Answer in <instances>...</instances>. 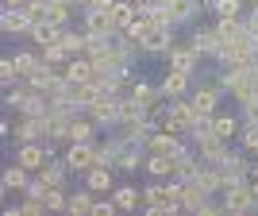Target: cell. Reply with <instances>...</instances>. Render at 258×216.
Here are the masks:
<instances>
[{"label":"cell","instance_id":"obj_9","mask_svg":"<svg viewBox=\"0 0 258 216\" xmlns=\"http://www.w3.org/2000/svg\"><path fill=\"white\" fill-rule=\"evenodd\" d=\"M81 27H85L89 35H97V39H112V35H119L116 20H112V12L108 8H85L81 12Z\"/></svg>","mask_w":258,"mask_h":216},{"label":"cell","instance_id":"obj_18","mask_svg":"<svg viewBox=\"0 0 258 216\" xmlns=\"http://www.w3.org/2000/svg\"><path fill=\"white\" fill-rule=\"evenodd\" d=\"M0 31L8 35V39H23V35H31V20H27V12H23V8H4V16H0Z\"/></svg>","mask_w":258,"mask_h":216},{"label":"cell","instance_id":"obj_19","mask_svg":"<svg viewBox=\"0 0 258 216\" xmlns=\"http://www.w3.org/2000/svg\"><path fill=\"white\" fill-rule=\"evenodd\" d=\"M208 197H216V193H208L197 178H185V182H181V205H185V212H201Z\"/></svg>","mask_w":258,"mask_h":216},{"label":"cell","instance_id":"obj_23","mask_svg":"<svg viewBox=\"0 0 258 216\" xmlns=\"http://www.w3.org/2000/svg\"><path fill=\"white\" fill-rule=\"evenodd\" d=\"M27 182H31V170H23L20 162H12L8 170L0 174V197H4V193H23Z\"/></svg>","mask_w":258,"mask_h":216},{"label":"cell","instance_id":"obj_36","mask_svg":"<svg viewBox=\"0 0 258 216\" xmlns=\"http://www.w3.org/2000/svg\"><path fill=\"white\" fill-rule=\"evenodd\" d=\"M43 212H50L43 197H31V193H23V201H20V216H43Z\"/></svg>","mask_w":258,"mask_h":216},{"label":"cell","instance_id":"obj_1","mask_svg":"<svg viewBox=\"0 0 258 216\" xmlns=\"http://www.w3.org/2000/svg\"><path fill=\"white\" fill-rule=\"evenodd\" d=\"M143 208H147V216L185 212V205H181V178H166V182L143 185Z\"/></svg>","mask_w":258,"mask_h":216},{"label":"cell","instance_id":"obj_39","mask_svg":"<svg viewBox=\"0 0 258 216\" xmlns=\"http://www.w3.org/2000/svg\"><path fill=\"white\" fill-rule=\"evenodd\" d=\"M27 0H4V8H23Z\"/></svg>","mask_w":258,"mask_h":216},{"label":"cell","instance_id":"obj_33","mask_svg":"<svg viewBox=\"0 0 258 216\" xmlns=\"http://www.w3.org/2000/svg\"><path fill=\"white\" fill-rule=\"evenodd\" d=\"M23 12H27L31 27H35V23H46V20H50V0H27V4H23Z\"/></svg>","mask_w":258,"mask_h":216},{"label":"cell","instance_id":"obj_16","mask_svg":"<svg viewBox=\"0 0 258 216\" xmlns=\"http://www.w3.org/2000/svg\"><path fill=\"white\" fill-rule=\"evenodd\" d=\"M100 139V124L89 112H77L70 120V143H97Z\"/></svg>","mask_w":258,"mask_h":216},{"label":"cell","instance_id":"obj_5","mask_svg":"<svg viewBox=\"0 0 258 216\" xmlns=\"http://www.w3.org/2000/svg\"><path fill=\"white\" fill-rule=\"evenodd\" d=\"M220 197H224V208H227V212H235V216L258 212V193L250 189V182H235V185H227Z\"/></svg>","mask_w":258,"mask_h":216},{"label":"cell","instance_id":"obj_29","mask_svg":"<svg viewBox=\"0 0 258 216\" xmlns=\"http://www.w3.org/2000/svg\"><path fill=\"white\" fill-rule=\"evenodd\" d=\"M93 205H97V193L81 185L77 193H70V208H66V212H74V216H89V212H93Z\"/></svg>","mask_w":258,"mask_h":216},{"label":"cell","instance_id":"obj_40","mask_svg":"<svg viewBox=\"0 0 258 216\" xmlns=\"http://www.w3.org/2000/svg\"><path fill=\"white\" fill-rule=\"evenodd\" d=\"M247 182H250V189H254V193H258V174H250Z\"/></svg>","mask_w":258,"mask_h":216},{"label":"cell","instance_id":"obj_12","mask_svg":"<svg viewBox=\"0 0 258 216\" xmlns=\"http://www.w3.org/2000/svg\"><path fill=\"white\" fill-rule=\"evenodd\" d=\"M250 166H254V154H247V151H231L224 162H220V170H224V182H227V185L247 182V178H250Z\"/></svg>","mask_w":258,"mask_h":216},{"label":"cell","instance_id":"obj_28","mask_svg":"<svg viewBox=\"0 0 258 216\" xmlns=\"http://www.w3.org/2000/svg\"><path fill=\"white\" fill-rule=\"evenodd\" d=\"M70 81H85V85H93V81H97V66L89 62L85 54L70 58Z\"/></svg>","mask_w":258,"mask_h":216},{"label":"cell","instance_id":"obj_11","mask_svg":"<svg viewBox=\"0 0 258 216\" xmlns=\"http://www.w3.org/2000/svg\"><path fill=\"white\" fill-rule=\"evenodd\" d=\"M12 158L20 162L23 170H31V174H39L46 166V158H50V151H46V143L43 139H35V143H16V154Z\"/></svg>","mask_w":258,"mask_h":216},{"label":"cell","instance_id":"obj_25","mask_svg":"<svg viewBox=\"0 0 258 216\" xmlns=\"http://www.w3.org/2000/svg\"><path fill=\"white\" fill-rule=\"evenodd\" d=\"M27 39H31V46H39V50H43V46L62 43V27H58V23H50V20H46V23H35Z\"/></svg>","mask_w":258,"mask_h":216},{"label":"cell","instance_id":"obj_24","mask_svg":"<svg viewBox=\"0 0 258 216\" xmlns=\"http://www.w3.org/2000/svg\"><path fill=\"white\" fill-rule=\"evenodd\" d=\"M143 174H147L151 182H166V178H173V158H170V154H151V151H147Z\"/></svg>","mask_w":258,"mask_h":216},{"label":"cell","instance_id":"obj_8","mask_svg":"<svg viewBox=\"0 0 258 216\" xmlns=\"http://www.w3.org/2000/svg\"><path fill=\"white\" fill-rule=\"evenodd\" d=\"M189 43L201 50V58L205 62H216L220 58V35H216V23H193V31H189Z\"/></svg>","mask_w":258,"mask_h":216},{"label":"cell","instance_id":"obj_6","mask_svg":"<svg viewBox=\"0 0 258 216\" xmlns=\"http://www.w3.org/2000/svg\"><path fill=\"white\" fill-rule=\"evenodd\" d=\"M189 143H193V151L201 154V162H216V166H220V162L231 154V143L220 139L216 131H201V135H189Z\"/></svg>","mask_w":258,"mask_h":216},{"label":"cell","instance_id":"obj_17","mask_svg":"<svg viewBox=\"0 0 258 216\" xmlns=\"http://www.w3.org/2000/svg\"><path fill=\"white\" fill-rule=\"evenodd\" d=\"M189 93H193V74L166 70V77H162V97H166V100H177V97H189Z\"/></svg>","mask_w":258,"mask_h":216},{"label":"cell","instance_id":"obj_26","mask_svg":"<svg viewBox=\"0 0 258 216\" xmlns=\"http://www.w3.org/2000/svg\"><path fill=\"white\" fill-rule=\"evenodd\" d=\"M62 46L70 50V58H77V54H85V46H89V31L85 27H62Z\"/></svg>","mask_w":258,"mask_h":216},{"label":"cell","instance_id":"obj_2","mask_svg":"<svg viewBox=\"0 0 258 216\" xmlns=\"http://www.w3.org/2000/svg\"><path fill=\"white\" fill-rule=\"evenodd\" d=\"M258 58V43L254 35H243V39H235V43H224L220 46V70H235V66H250Z\"/></svg>","mask_w":258,"mask_h":216},{"label":"cell","instance_id":"obj_14","mask_svg":"<svg viewBox=\"0 0 258 216\" xmlns=\"http://www.w3.org/2000/svg\"><path fill=\"white\" fill-rule=\"evenodd\" d=\"M62 158L74 174H85L89 166H97V147H93V143H66Z\"/></svg>","mask_w":258,"mask_h":216},{"label":"cell","instance_id":"obj_27","mask_svg":"<svg viewBox=\"0 0 258 216\" xmlns=\"http://www.w3.org/2000/svg\"><path fill=\"white\" fill-rule=\"evenodd\" d=\"M77 16H81V8H77L74 0H50V23H58V27H70Z\"/></svg>","mask_w":258,"mask_h":216},{"label":"cell","instance_id":"obj_4","mask_svg":"<svg viewBox=\"0 0 258 216\" xmlns=\"http://www.w3.org/2000/svg\"><path fill=\"white\" fill-rule=\"evenodd\" d=\"M147 151H151V154H170V158H177V154L193 151V143H189V135H177V131L154 128L151 135H147Z\"/></svg>","mask_w":258,"mask_h":216},{"label":"cell","instance_id":"obj_15","mask_svg":"<svg viewBox=\"0 0 258 216\" xmlns=\"http://www.w3.org/2000/svg\"><path fill=\"white\" fill-rule=\"evenodd\" d=\"M173 43H177V27H151L143 35V54H170Z\"/></svg>","mask_w":258,"mask_h":216},{"label":"cell","instance_id":"obj_35","mask_svg":"<svg viewBox=\"0 0 258 216\" xmlns=\"http://www.w3.org/2000/svg\"><path fill=\"white\" fill-rule=\"evenodd\" d=\"M239 147L247 154H258V124H247L243 120V131H239Z\"/></svg>","mask_w":258,"mask_h":216},{"label":"cell","instance_id":"obj_37","mask_svg":"<svg viewBox=\"0 0 258 216\" xmlns=\"http://www.w3.org/2000/svg\"><path fill=\"white\" fill-rule=\"evenodd\" d=\"M119 205L112 201V197H97V205H93V216H116Z\"/></svg>","mask_w":258,"mask_h":216},{"label":"cell","instance_id":"obj_31","mask_svg":"<svg viewBox=\"0 0 258 216\" xmlns=\"http://www.w3.org/2000/svg\"><path fill=\"white\" fill-rule=\"evenodd\" d=\"M43 201H46L50 212H66V208H70V193H66V185H50Z\"/></svg>","mask_w":258,"mask_h":216},{"label":"cell","instance_id":"obj_32","mask_svg":"<svg viewBox=\"0 0 258 216\" xmlns=\"http://www.w3.org/2000/svg\"><path fill=\"white\" fill-rule=\"evenodd\" d=\"M243 8H247V0H216L212 20H231V16H243Z\"/></svg>","mask_w":258,"mask_h":216},{"label":"cell","instance_id":"obj_10","mask_svg":"<svg viewBox=\"0 0 258 216\" xmlns=\"http://www.w3.org/2000/svg\"><path fill=\"white\" fill-rule=\"evenodd\" d=\"M201 62H205V58H201V50H197L193 43H173L170 54H166V66H170V70H181V74H193V77H197V66Z\"/></svg>","mask_w":258,"mask_h":216},{"label":"cell","instance_id":"obj_30","mask_svg":"<svg viewBox=\"0 0 258 216\" xmlns=\"http://www.w3.org/2000/svg\"><path fill=\"white\" fill-rule=\"evenodd\" d=\"M139 16V0H116L112 4V20H116L119 31H127V23Z\"/></svg>","mask_w":258,"mask_h":216},{"label":"cell","instance_id":"obj_22","mask_svg":"<svg viewBox=\"0 0 258 216\" xmlns=\"http://www.w3.org/2000/svg\"><path fill=\"white\" fill-rule=\"evenodd\" d=\"M112 201L119 205V212H135V208H143V185H131L116 182V189H112Z\"/></svg>","mask_w":258,"mask_h":216},{"label":"cell","instance_id":"obj_38","mask_svg":"<svg viewBox=\"0 0 258 216\" xmlns=\"http://www.w3.org/2000/svg\"><path fill=\"white\" fill-rule=\"evenodd\" d=\"M239 116L247 120V124H258V93L250 100H243V104H239Z\"/></svg>","mask_w":258,"mask_h":216},{"label":"cell","instance_id":"obj_3","mask_svg":"<svg viewBox=\"0 0 258 216\" xmlns=\"http://www.w3.org/2000/svg\"><path fill=\"white\" fill-rule=\"evenodd\" d=\"M89 116L100 124V131H112L123 120V97H116V93H100L93 104H89Z\"/></svg>","mask_w":258,"mask_h":216},{"label":"cell","instance_id":"obj_13","mask_svg":"<svg viewBox=\"0 0 258 216\" xmlns=\"http://www.w3.org/2000/svg\"><path fill=\"white\" fill-rule=\"evenodd\" d=\"M116 174L119 170H112V166H89L81 178H85V189H93L97 197H112V189H116Z\"/></svg>","mask_w":258,"mask_h":216},{"label":"cell","instance_id":"obj_34","mask_svg":"<svg viewBox=\"0 0 258 216\" xmlns=\"http://www.w3.org/2000/svg\"><path fill=\"white\" fill-rule=\"evenodd\" d=\"M23 77H20V66H16V58H0V85L12 89V85H20Z\"/></svg>","mask_w":258,"mask_h":216},{"label":"cell","instance_id":"obj_7","mask_svg":"<svg viewBox=\"0 0 258 216\" xmlns=\"http://www.w3.org/2000/svg\"><path fill=\"white\" fill-rule=\"evenodd\" d=\"M227 89L220 85V77L216 81H201V85H193V93H189V100L197 104V112L201 116H216L220 112V100H224Z\"/></svg>","mask_w":258,"mask_h":216},{"label":"cell","instance_id":"obj_21","mask_svg":"<svg viewBox=\"0 0 258 216\" xmlns=\"http://www.w3.org/2000/svg\"><path fill=\"white\" fill-rule=\"evenodd\" d=\"M212 131L216 135H220V139H239V131H243V116H239V112H224V108H220V112H216L212 116Z\"/></svg>","mask_w":258,"mask_h":216},{"label":"cell","instance_id":"obj_20","mask_svg":"<svg viewBox=\"0 0 258 216\" xmlns=\"http://www.w3.org/2000/svg\"><path fill=\"white\" fill-rule=\"evenodd\" d=\"M12 58H16V66H20V77H23V81H31V77L46 66V58H43L39 46H35V50H31V46H23V50H16Z\"/></svg>","mask_w":258,"mask_h":216}]
</instances>
